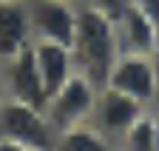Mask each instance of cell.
Here are the masks:
<instances>
[{
    "instance_id": "obj_1",
    "label": "cell",
    "mask_w": 159,
    "mask_h": 151,
    "mask_svg": "<svg viewBox=\"0 0 159 151\" xmlns=\"http://www.w3.org/2000/svg\"><path fill=\"white\" fill-rule=\"evenodd\" d=\"M71 51H74L77 71L91 77L97 86H105L108 71H111L116 54H119L114 17L94 9V6L80 3V17H77V31H74V40H71Z\"/></svg>"
},
{
    "instance_id": "obj_2",
    "label": "cell",
    "mask_w": 159,
    "mask_h": 151,
    "mask_svg": "<svg viewBox=\"0 0 159 151\" xmlns=\"http://www.w3.org/2000/svg\"><path fill=\"white\" fill-rule=\"evenodd\" d=\"M0 137L11 140L20 151H54L57 131L40 106L3 97L0 103Z\"/></svg>"
},
{
    "instance_id": "obj_3",
    "label": "cell",
    "mask_w": 159,
    "mask_h": 151,
    "mask_svg": "<svg viewBox=\"0 0 159 151\" xmlns=\"http://www.w3.org/2000/svg\"><path fill=\"white\" fill-rule=\"evenodd\" d=\"M99 88H102V86H97L91 77H85L83 71H74L71 77L60 86L54 94H48V100H46L43 111H46L51 128L60 134V131H66L71 125L88 123L91 114H94Z\"/></svg>"
},
{
    "instance_id": "obj_4",
    "label": "cell",
    "mask_w": 159,
    "mask_h": 151,
    "mask_svg": "<svg viewBox=\"0 0 159 151\" xmlns=\"http://www.w3.org/2000/svg\"><path fill=\"white\" fill-rule=\"evenodd\" d=\"M145 108H151V106H145L136 97H128V94L116 91L111 86H102L99 88V97H97V106H94V114H91L88 123L102 131L114 148H119L122 134L131 128V123L142 114Z\"/></svg>"
},
{
    "instance_id": "obj_5",
    "label": "cell",
    "mask_w": 159,
    "mask_h": 151,
    "mask_svg": "<svg viewBox=\"0 0 159 151\" xmlns=\"http://www.w3.org/2000/svg\"><path fill=\"white\" fill-rule=\"evenodd\" d=\"M105 86L142 100L145 106H156V83H153V54L119 51L108 71Z\"/></svg>"
},
{
    "instance_id": "obj_6",
    "label": "cell",
    "mask_w": 159,
    "mask_h": 151,
    "mask_svg": "<svg viewBox=\"0 0 159 151\" xmlns=\"http://www.w3.org/2000/svg\"><path fill=\"white\" fill-rule=\"evenodd\" d=\"M0 77H3V94L6 97L46 108L48 91H46L43 77H40V71H37L31 46L23 49V51H17L14 57L0 60Z\"/></svg>"
},
{
    "instance_id": "obj_7",
    "label": "cell",
    "mask_w": 159,
    "mask_h": 151,
    "mask_svg": "<svg viewBox=\"0 0 159 151\" xmlns=\"http://www.w3.org/2000/svg\"><path fill=\"white\" fill-rule=\"evenodd\" d=\"M34 40H51L71 46L77 31L80 3L77 0H29Z\"/></svg>"
},
{
    "instance_id": "obj_8",
    "label": "cell",
    "mask_w": 159,
    "mask_h": 151,
    "mask_svg": "<svg viewBox=\"0 0 159 151\" xmlns=\"http://www.w3.org/2000/svg\"><path fill=\"white\" fill-rule=\"evenodd\" d=\"M34 43L29 0H0V60Z\"/></svg>"
},
{
    "instance_id": "obj_9",
    "label": "cell",
    "mask_w": 159,
    "mask_h": 151,
    "mask_svg": "<svg viewBox=\"0 0 159 151\" xmlns=\"http://www.w3.org/2000/svg\"><path fill=\"white\" fill-rule=\"evenodd\" d=\"M116 26V43L119 51H134V54H153L159 49V31L156 26L142 14L134 0L114 17Z\"/></svg>"
},
{
    "instance_id": "obj_10",
    "label": "cell",
    "mask_w": 159,
    "mask_h": 151,
    "mask_svg": "<svg viewBox=\"0 0 159 151\" xmlns=\"http://www.w3.org/2000/svg\"><path fill=\"white\" fill-rule=\"evenodd\" d=\"M31 51H34L37 71H40V77H43V86H46L48 94H54V91L77 71L74 51H71V46H66V43L34 40V43H31Z\"/></svg>"
},
{
    "instance_id": "obj_11",
    "label": "cell",
    "mask_w": 159,
    "mask_h": 151,
    "mask_svg": "<svg viewBox=\"0 0 159 151\" xmlns=\"http://www.w3.org/2000/svg\"><path fill=\"white\" fill-rule=\"evenodd\" d=\"M111 148L114 145L108 143V137L91 123H80L60 131L57 145H54V151H111Z\"/></svg>"
},
{
    "instance_id": "obj_12",
    "label": "cell",
    "mask_w": 159,
    "mask_h": 151,
    "mask_svg": "<svg viewBox=\"0 0 159 151\" xmlns=\"http://www.w3.org/2000/svg\"><path fill=\"white\" fill-rule=\"evenodd\" d=\"M156 123H159L156 106L145 108L142 114L131 123V128L122 134L119 148L122 151H156Z\"/></svg>"
},
{
    "instance_id": "obj_13",
    "label": "cell",
    "mask_w": 159,
    "mask_h": 151,
    "mask_svg": "<svg viewBox=\"0 0 159 151\" xmlns=\"http://www.w3.org/2000/svg\"><path fill=\"white\" fill-rule=\"evenodd\" d=\"M85 6H94V9H99V12H105V14H111V17H116L119 12H122L131 0H83Z\"/></svg>"
},
{
    "instance_id": "obj_14",
    "label": "cell",
    "mask_w": 159,
    "mask_h": 151,
    "mask_svg": "<svg viewBox=\"0 0 159 151\" xmlns=\"http://www.w3.org/2000/svg\"><path fill=\"white\" fill-rule=\"evenodd\" d=\"M134 3L142 9V14L148 17V20L156 26V31H159V0H134Z\"/></svg>"
},
{
    "instance_id": "obj_15",
    "label": "cell",
    "mask_w": 159,
    "mask_h": 151,
    "mask_svg": "<svg viewBox=\"0 0 159 151\" xmlns=\"http://www.w3.org/2000/svg\"><path fill=\"white\" fill-rule=\"evenodd\" d=\"M153 83H156V106H159V49L153 51Z\"/></svg>"
},
{
    "instance_id": "obj_16",
    "label": "cell",
    "mask_w": 159,
    "mask_h": 151,
    "mask_svg": "<svg viewBox=\"0 0 159 151\" xmlns=\"http://www.w3.org/2000/svg\"><path fill=\"white\" fill-rule=\"evenodd\" d=\"M3 97L6 94H3V77H0V103H3Z\"/></svg>"
},
{
    "instance_id": "obj_17",
    "label": "cell",
    "mask_w": 159,
    "mask_h": 151,
    "mask_svg": "<svg viewBox=\"0 0 159 151\" xmlns=\"http://www.w3.org/2000/svg\"><path fill=\"white\" fill-rule=\"evenodd\" d=\"M159 111V108H156ZM156 151H159V123H156Z\"/></svg>"
},
{
    "instance_id": "obj_18",
    "label": "cell",
    "mask_w": 159,
    "mask_h": 151,
    "mask_svg": "<svg viewBox=\"0 0 159 151\" xmlns=\"http://www.w3.org/2000/svg\"><path fill=\"white\" fill-rule=\"evenodd\" d=\"M77 3H83V0H77Z\"/></svg>"
},
{
    "instance_id": "obj_19",
    "label": "cell",
    "mask_w": 159,
    "mask_h": 151,
    "mask_svg": "<svg viewBox=\"0 0 159 151\" xmlns=\"http://www.w3.org/2000/svg\"><path fill=\"white\" fill-rule=\"evenodd\" d=\"M156 108H159V106H156Z\"/></svg>"
}]
</instances>
